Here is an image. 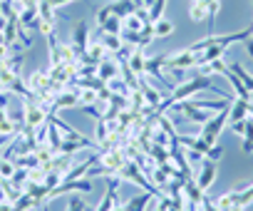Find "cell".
I'll return each instance as SVG.
<instances>
[{"label": "cell", "instance_id": "cell-10", "mask_svg": "<svg viewBox=\"0 0 253 211\" xmlns=\"http://www.w3.org/2000/svg\"><path fill=\"white\" fill-rule=\"evenodd\" d=\"M126 65L132 67V72L137 77H144V65H147V55H144V47H134L132 57L126 60Z\"/></svg>", "mask_w": 253, "mask_h": 211}, {"label": "cell", "instance_id": "cell-28", "mask_svg": "<svg viewBox=\"0 0 253 211\" xmlns=\"http://www.w3.org/2000/svg\"><path fill=\"white\" fill-rule=\"evenodd\" d=\"M5 67H8L10 72L20 75V72H23V55H13V57H8V60H5Z\"/></svg>", "mask_w": 253, "mask_h": 211}, {"label": "cell", "instance_id": "cell-9", "mask_svg": "<svg viewBox=\"0 0 253 211\" xmlns=\"http://www.w3.org/2000/svg\"><path fill=\"white\" fill-rule=\"evenodd\" d=\"M139 89H142V94L147 97V102L152 104V107H154V110H157V107H159V104H162V99H164V92H159V89H154V87H152V84H149V82H147L144 77H139Z\"/></svg>", "mask_w": 253, "mask_h": 211}, {"label": "cell", "instance_id": "cell-19", "mask_svg": "<svg viewBox=\"0 0 253 211\" xmlns=\"http://www.w3.org/2000/svg\"><path fill=\"white\" fill-rule=\"evenodd\" d=\"M149 181H152L157 189H162V191H164V189H167V184L171 181V176H169V174H167L162 167H154V171L149 174Z\"/></svg>", "mask_w": 253, "mask_h": 211}, {"label": "cell", "instance_id": "cell-26", "mask_svg": "<svg viewBox=\"0 0 253 211\" xmlns=\"http://www.w3.org/2000/svg\"><path fill=\"white\" fill-rule=\"evenodd\" d=\"M142 28H144V23L137 15H129V18L122 20V30H126V33H139Z\"/></svg>", "mask_w": 253, "mask_h": 211}, {"label": "cell", "instance_id": "cell-33", "mask_svg": "<svg viewBox=\"0 0 253 211\" xmlns=\"http://www.w3.org/2000/svg\"><path fill=\"white\" fill-rule=\"evenodd\" d=\"M167 70L171 72V77H174V82H179V84H181V82L186 80V70H184V67H167Z\"/></svg>", "mask_w": 253, "mask_h": 211}, {"label": "cell", "instance_id": "cell-18", "mask_svg": "<svg viewBox=\"0 0 253 211\" xmlns=\"http://www.w3.org/2000/svg\"><path fill=\"white\" fill-rule=\"evenodd\" d=\"M149 157H152V159H154V164L159 167V164H164V162H169V159H171V152H169V147L152 144V149H149Z\"/></svg>", "mask_w": 253, "mask_h": 211}, {"label": "cell", "instance_id": "cell-37", "mask_svg": "<svg viewBox=\"0 0 253 211\" xmlns=\"http://www.w3.org/2000/svg\"><path fill=\"white\" fill-rule=\"evenodd\" d=\"M243 45H246V52H248V55L253 57V35H251L248 40H243Z\"/></svg>", "mask_w": 253, "mask_h": 211}, {"label": "cell", "instance_id": "cell-1", "mask_svg": "<svg viewBox=\"0 0 253 211\" xmlns=\"http://www.w3.org/2000/svg\"><path fill=\"white\" fill-rule=\"evenodd\" d=\"M204 89H211V92H216L218 97H226L221 89H216V87H213L211 77L196 75V77H191V80H184L181 84H176V87L169 92V99H171V104H174V102H181V99H191L194 94H199V92H204ZM226 99H228V97H226Z\"/></svg>", "mask_w": 253, "mask_h": 211}, {"label": "cell", "instance_id": "cell-2", "mask_svg": "<svg viewBox=\"0 0 253 211\" xmlns=\"http://www.w3.org/2000/svg\"><path fill=\"white\" fill-rule=\"evenodd\" d=\"M47 107L35 97V94H28V97H23V125L28 127V129H38L40 125H45L47 122Z\"/></svg>", "mask_w": 253, "mask_h": 211}, {"label": "cell", "instance_id": "cell-21", "mask_svg": "<svg viewBox=\"0 0 253 211\" xmlns=\"http://www.w3.org/2000/svg\"><path fill=\"white\" fill-rule=\"evenodd\" d=\"M243 154L253 152V117H246V134H243V144H241Z\"/></svg>", "mask_w": 253, "mask_h": 211}, {"label": "cell", "instance_id": "cell-32", "mask_svg": "<svg viewBox=\"0 0 253 211\" xmlns=\"http://www.w3.org/2000/svg\"><path fill=\"white\" fill-rule=\"evenodd\" d=\"M221 154H223V147L216 142V144H211V147H209V152H206V159H211V162H218V159H221Z\"/></svg>", "mask_w": 253, "mask_h": 211}, {"label": "cell", "instance_id": "cell-16", "mask_svg": "<svg viewBox=\"0 0 253 211\" xmlns=\"http://www.w3.org/2000/svg\"><path fill=\"white\" fill-rule=\"evenodd\" d=\"M152 30H154V40H159V38H167L174 33V23L169 18H159L152 23Z\"/></svg>", "mask_w": 253, "mask_h": 211}, {"label": "cell", "instance_id": "cell-13", "mask_svg": "<svg viewBox=\"0 0 253 211\" xmlns=\"http://www.w3.org/2000/svg\"><path fill=\"white\" fill-rule=\"evenodd\" d=\"M228 70H231L233 75H238V80H241V82L246 84V89L253 94V75H251V72H248L241 62H236V60H231V62H228Z\"/></svg>", "mask_w": 253, "mask_h": 211}, {"label": "cell", "instance_id": "cell-4", "mask_svg": "<svg viewBox=\"0 0 253 211\" xmlns=\"http://www.w3.org/2000/svg\"><path fill=\"white\" fill-rule=\"evenodd\" d=\"M65 107H80V92L75 87H65L60 94H55L50 112H57V110H65Z\"/></svg>", "mask_w": 253, "mask_h": 211}, {"label": "cell", "instance_id": "cell-27", "mask_svg": "<svg viewBox=\"0 0 253 211\" xmlns=\"http://www.w3.org/2000/svg\"><path fill=\"white\" fill-rule=\"evenodd\" d=\"M107 122H104V117L102 120H97V129H94V137H97V144L99 147H104V142H107Z\"/></svg>", "mask_w": 253, "mask_h": 211}, {"label": "cell", "instance_id": "cell-8", "mask_svg": "<svg viewBox=\"0 0 253 211\" xmlns=\"http://www.w3.org/2000/svg\"><path fill=\"white\" fill-rule=\"evenodd\" d=\"M248 104H251V99H241V97L236 102H231V107H228V125L241 122V120L248 117Z\"/></svg>", "mask_w": 253, "mask_h": 211}, {"label": "cell", "instance_id": "cell-7", "mask_svg": "<svg viewBox=\"0 0 253 211\" xmlns=\"http://www.w3.org/2000/svg\"><path fill=\"white\" fill-rule=\"evenodd\" d=\"M72 45L77 47L80 57L87 52V45H89V28H87V23H84V20H80V23L75 25V33H72Z\"/></svg>", "mask_w": 253, "mask_h": 211}, {"label": "cell", "instance_id": "cell-24", "mask_svg": "<svg viewBox=\"0 0 253 211\" xmlns=\"http://www.w3.org/2000/svg\"><path fill=\"white\" fill-rule=\"evenodd\" d=\"M38 15H40V20L55 23V8L47 3V0H40V3H38Z\"/></svg>", "mask_w": 253, "mask_h": 211}, {"label": "cell", "instance_id": "cell-40", "mask_svg": "<svg viewBox=\"0 0 253 211\" xmlns=\"http://www.w3.org/2000/svg\"><path fill=\"white\" fill-rule=\"evenodd\" d=\"M196 3H204V5H211V3H216V0H196Z\"/></svg>", "mask_w": 253, "mask_h": 211}, {"label": "cell", "instance_id": "cell-38", "mask_svg": "<svg viewBox=\"0 0 253 211\" xmlns=\"http://www.w3.org/2000/svg\"><path fill=\"white\" fill-rule=\"evenodd\" d=\"M5 25H8V18H5V15H0V33L5 30Z\"/></svg>", "mask_w": 253, "mask_h": 211}, {"label": "cell", "instance_id": "cell-6", "mask_svg": "<svg viewBox=\"0 0 253 211\" xmlns=\"http://www.w3.org/2000/svg\"><path fill=\"white\" fill-rule=\"evenodd\" d=\"M213 179H216V162H201V167H199V174L194 176V181L199 184V189L201 191H209L211 189V184H213Z\"/></svg>", "mask_w": 253, "mask_h": 211}, {"label": "cell", "instance_id": "cell-22", "mask_svg": "<svg viewBox=\"0 0 253 211\" xmlns=\"http://www.w3.org/2000/svg\"><path fill=\"white\" fill-rule=\"evenodd\" d=\"M99 30H102V33H109V35H122V18H117V15L107 18V20L99 25Z\"/></svg>", "mask_w": 253, "mask_h": 211}, {"label": "cell", "instance_id": "cell-15", "mask_svg": "<svg viewBox=\"0 0 253 211\" xmlns=\"http://www.w3.org/2000/svg\"><path fill=\"white\" fill-rule=\"evenodd\" d=\"M189 20H194V23H204V20H209V5H204V3H196V0H191V5H189Z\"/></svg>", "mask_w": 253, "mask_h": 211}, {"label": "cell", "instance_id": "cell-39", "mask_svg": "<svg viewBox=\"0 0 253 211\" xmlns=\"http://www.w3.org/2000/svg\"><path fill=\"white\" fill-rule=\"evenodd\" d=\"M112 211H126V206H124V204H119V201H117V204H114V209H112Z\"/></svg>", "mask_w": 253, "mask_h": 211}, {"label": "cell", "instance_id": "cell-11", "mask_svg": "<svg viewBox=\"0 0 253 211\" xmlns=\"http://www.w3.org/2000/svg\"><path fill=\"white\" fill-rule=\"evenodd\" d=\"M112 5V13L117 15V18H129V15H134V10H137V3L134 0H114V3H109Z\"/></svg>", "mask_w": 253, "mask_h": 211}, {"label": "cell", "instance_id": "cell-25", "mask_svg": "<svg viewBox=\"0 0 253 211\" xmlns=\"http://www.w3.org/2000/svg\"><path fill=\"white\" fill-rule=\"evenodd\" d=\"M15 169H18V164H15V159H3L0 157V176H3L5 181L15 174Z\"/></svg>", "mask_w": 253, "mask_h": 211}, {"label": "cell", "instance_id": "cell-29", "mask_svg": "<svg viewBox=\"0 0 253 211\" xmlns=\"http://www.w3.org/2000/svg\"><path fill=\"white\" fill-rule=\"evenodd\" d=\"M77 92H80V107L97 102V89H77Z\"/></svg>", "mask_w": 253, "mask_h": 211}, {"label": "cell", "instance_id": "cell-35", "mask_svg": "<svg viewBox=\"0 0 253 211\" xmlns=\"http://www.w3.org/2000/svg\"><path fill=\"white\" fill-rule=\"evenodd\" d=\"M228 127H231V132H233V134H238V137H243V134H246V120L233 122V125H228Z\"/></svg>", "mask_w": 253, "mask_h": 211}, {"label": "cell", "instance_id": "cell-5", "mask_svg": "<svg viewBox=\"0 0 253 211\" xmlns=\"http://www.w3.org/2000/svg\"><path fill=\"white\" fill-rule=\"evenodd\" d=\"M97 77L107 84L109 80H114V77H119V60L114 57V55H107L104 60H99L97 62Z\"/></svg>", "mask_w": 253, "mask_h": 211}, {"label": "cell", "instance_id": "cell-12", "mask_svg": "<svg viewBox=\"0 0 253 211\" xmlns=\"http://www.w3.org/2000/svg\"><path fill=\"white\" fill-rule=\"evenodd\" d=\"M199 70H201V75H204V77H213V75H226V72H228V62H226V57H221V60H211V62L201 65Z\"/></svg>", "mask_w": 253, "mask_h": 211}, {"label": "cell", "instance_id": "cell-34", "mask_svg": "<svg viewBox=\"0 0 253 211\" xmlns=\"http://www.w3.org/2000/svg\"><path fill=\"white\" fill-rule=\"evenodd\" d=\"M201 211H218V206H216V201H213L211 196L204 194V199H201Z\"/></svg>", "mask_w": 253, "mask_h": 211}, {"label": "cell", "instance_id": "cell-3", "mask_svg": "<svg viewBox=\"0 0 253 211\" xmlns=\"http://www.w3.org/2000/svg\"><path fill=\"white\" fill-rule=\"evenodd\" d=\"M164 67H184V70L196 67V52H191L189 47H181V50H176V52H169Z\"/></svg>", "mask_w": 253, "mask_h": 211}, {"label": "cell", "instance_id": "cell-42", "mask_svg": "<svg viewBox=\"0 0 253 211\" xmlns=\"http://www.w3.org/2000/svg\"><path fill=\"white\" fill-rule=\"evenodd\" d=\"M45 211H47V209H45Z\"/></svg>", "mask_w": 253, "mask_h": 211}, {"label": "cell", "instance_id": "cell-31", "mask_svg": "<svg viewBox=\"0 0 253 211\" xmlns=\"http://www.w3.org/2000/svg\"><path fill=\"white\" fill-rule=\"evenodd\" d=\"M87 209V201L77 199V196H70L67 199V211H84Z\"/></svg>", "mask_w": 253, "mask_h": 211}, {"label": "cell", "instance_id": "cell-14", "mask_svg": "<svg viewBox=\"0 0 253 211\" xmlns=\"http://www.w3.org/2000/svg\"><path fill=\"white\" fill-rule=\"evenodd\" d=\"M157 196L152 194V191H147V194H139V196H134L129 204H126V211H147V206L154 201Z\"/></svg>", "mask_w": 253, "mask_h": 211}, {"label": "cell", "instance_id": "cell-41", "mask_svg": "<svg viewBox=\"0 0 253 211\" xmlns=\"http://www.w3.org/2000/svg\"><path fill=\"white\" fill-rule=\"evenodd\" d=\"M248 117H253V102L248 104Z\"/></svg>", "mask_w": 253, "mask_h": 211}, {"label": "cell", "instance_id": "cell-23", "mask_svg": "<svg viewBox=\"0 0 253 211\" xmlns=\"http://www.w3.org/2000/svg\"><path fill=\"white\" fill-rule=\"evenodd\" d=\"M226 80L233 84V89H236V94H238L241 99H251V92H248V89H246V84L238 80V75H233V72L228 70V72H226Z\"/></svg>", "mask_w": 253, "mask_h": 211}, {"label": "cell", "instance_id": "cell-36", "mask_svg": "<svg viewBox=\"0 0 253 211\" xmlns=\"http://www.w3.org/2000/svg\"><path fill=\"white\" fill-rule=\"evenodd\" d=\"M47 3L57 10V8H62V5H67V3H75V0H47Z\"/></svg>", "mask_w": 253, "mask_h": 211}, {"label": "cell", "instance_id": "cell-20", "mask_svg": "<svg viewBox=\"0 0 253 211\" xmlns=\"http://www.w3.org/2000/svg\"><path fill=\"white\" fill-rule=\"evenodd\" d=\"M107 89H109L112 94H124V97H129V92H132V87L126 84L122 77H114V80H109V82H107Z\"/></svg>", "mask_w": 253, "mask_h": 211}, {"label": "cell", "instance_id": "cell-17", "mask_svg": "<svg viewBox=\"0 0 253 211\" xmlns=\"http://www.w3.org/2000/svg\"><path fill=\"white\" fill-rule=\"evenodd\" d=\"M102 42H104V50H107L109 55H117V50L124 45L122 35H109V33H102Z\"/></svg>", "mask_w": 253, "mask_h": 211}, {"label": "cell", "instance_id": "cell-30", "mask_svg": "<svg viewBox=\"0 0 253 211\" xmlns=\"http://www.w3.org/2000/svg\"><path fill=\"white\" fill-rule=\"evenodd\" d=\"M186 152V162L194 167V164H199L201 167V162L206 159V154H201V152H196V149H184Z\"/></svg>", "mask_w": 253, "mask_h": 211}]
</instances>
